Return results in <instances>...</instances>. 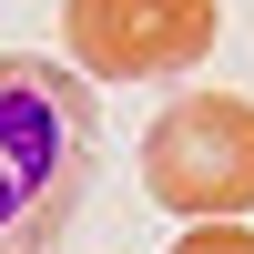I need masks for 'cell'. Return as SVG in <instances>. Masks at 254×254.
Here are the masks:
<instances>
[{"label":"cell","mask_w":254,"mask_h":254,"mask_svg":"<svg viewBox=\"0 0 254 254\" xmlns=\"http://www.w3.org/2000/svg\"><path fill=\"white\" fill-rule=\"evenodd\" d=\"M142 193L163 214L234 224L254 203V102L244 92H193L142 132Z\"/></svg>","instance_id":"7a4b0ae2"},{"label":"cell","mask_w":254,"mask_h":254,"mask_svg":"<svg viewBox=\"0 0 254 254\" xmlns=\"http://www.w3.org/2000/svg\"><path fill=\"white\" fill-rule=\"evenodd\" d=\"M102 173V102L71 61L0 51V254H51Z\"/></svg>","instance_id":"6da1fadb"},{"label":"cell","mask_w":254,"mask_h":254,"mask_svg":"<svg viewBox=\"0 0 254 254\" xmlns=\"http://www.w3.org/2000/svg\"><path fill=\"white\" fill-rule=\"evenodd\" d=\"M214 20H224L214 0H71L61 41L81 81H163L214 51Z\"/></svg>","instance_id":"3957f363"},{"label":"cell","mask_w":254,"mask_h":254,"mask_svg":"<svg viewBox=\"0 0 254 254\" xmlns=\"http://www.w3.org/2000/svg\"><path fill=\"white\" fill-rule=\"evenodd\" d=\"M173 254H254V234H244V224H193Z\"/></svg>","instance_id":"277c9868"}]
</instances>
